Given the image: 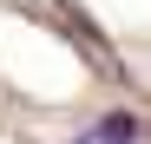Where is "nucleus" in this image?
Returning <instances> with one entry per match:
<instances>
[{"label": "nucleus", "instance_id": "f257e3e1", "mask_svg": "<svg viewBox=\"0 0 151 144\" xmlns=\"http://www.w3.org/2000/svg\"><path fill=\"white\" fill-rule=\"evenodd\" d=\"M86 144H138V118H125V111H112V118H99V131H92Z\"/></svg>", "mask_w": 151, "mask_h": 144}]
</instances>
